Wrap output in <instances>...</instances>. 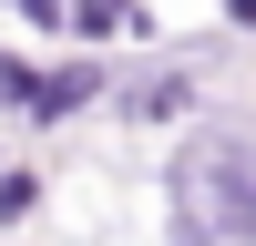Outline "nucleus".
I'll list each match as a JSON object with an SVG mask.
<instances>
[{
  "instance_id": "f257e3e1",
  "label": "nucleus",
  "mask_w": 256,
  "mask_h": 246,
  "mask_svg": "<svg viewBox=\"0 0 256 246\" xmlns=\"http://www.w3.org/2000/svg\"><path fill=\"white\" fill-rule=\"evenodd\" d=\"M226 236H256V144L195 134L174 154V246H226Z\"/></svg>"
},
{
  "instance_id": "f03ea898",
  "label": "nucleus",
  "mask_w": 256,
  "mask_h": 246,
  "mask_svg": "<svg viewBox=\"0 0 256 246\" xmlns=\"http://www.w3.org/2000/svg\"><path fill=\"white\" fill-rule=\"evenodd\" d=\"M92 92H102V72H92V62H72V72H31V113H41V123L82 113Z\"/></svg>"
}]
</instances>
